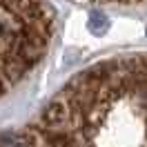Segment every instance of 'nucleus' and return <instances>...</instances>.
<instances>
[{
    "instance_id": "3",
    "label": "nucleus",
    "mask_w": 147,
    "mask_h": 147,
    "mask_svg": "<svg viewBox=\"0 0 147 147\" xmlns=\"http://www.w3.org/2000/svg\"><path fill=\"white\" fill-rule=\"evenodd\" d=\"M78 2H89V5H147V0H78Z\"/></svg>"
},
{
    "instance_id": "2",
    "label": "nucleus",
    "mask_w": 147,
    "mask_h": 147,
    "mask_svg": "<svg viewBox=\"0 0 147 147\" xmlns=\"http://www.w3.org/2000/svg\"><path fill=\"white\" fill-rule=\"evenodd\" d=\"M51 36L54 13L45 0H0V98L38 67Z\"/></svg>"
},
{
    "instance_id": "1",
    "label": "nucleus",
    "mask_w": 147,
    "mask_h": 147,
    "mask_svg": "<svg viewBox=\"0 0 147 147\" xmlns=\"http://www.w3.org/2000/svg\"><path fill=\"white\" fill-rule=\"evenodd\" d=\"M0 147H147V54L118 56L74 76Z\"/></svg>"
}]
</instances>
